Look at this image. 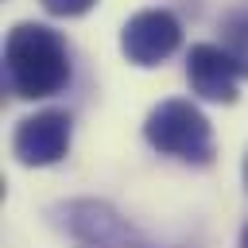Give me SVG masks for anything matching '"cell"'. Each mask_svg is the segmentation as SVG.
<instances>
[{"label": "cell", "instance_id": "cell-1", "mask_svg": "<svg viewBox=\"0 0 248 248\" xmlns=\"http://www.w3.org/2000/svg\"><path fill=\"white\" fill-rule=\"evenodd\" d=\"M4 81L19 101H43L70 85V46L54 27L16 23L4 39Z\"/></svg>", "mask_w": 248, "mask_h": 248}, {"label": "cell", "instance_id": "cell-2", "mask_svg": "<svg viewBox=\"0 0 248 248\" xmlns=\"http://www.w3.org/2000/svg\"><path fill=\"white\" fill-rule=\"evenodd\" d=\"M143 140L159 155H170L178 163H194V167L213 163V128L205 112L186 97L159 101L143 120Z\"/></svg>", "mask_w": 248, "mask_h": 248}, {"label": "cell", "instance_id": "cell-3", "mask_svg": "<svg viewBox=\"0 0 248 248\" xmlns=\"http://www.w3.org/2000/svg\"><path fill=\"white\" fill-rule=\"evenodd\" d=\"M54 225L78 240L81 248H155L147 244L108 202H93V198H74L50 209Z\"/></svg>", "mask_w": 248, "mask_h": 248}, {"label": "cell", "instance_id": "cell-4", "mask_svg": "<svg viewBox=\"0 0 248 248\" xmlns=\"http://www.w3.org/2000/svg\"><path fill=\"white\" fill-rule=\"evenodd\" d=\"M186 81L202 101L232 105L240 81H248V58L225 43H194L186 54Z\"/></svg>", "mask_w": 248, "mask_h": 248}, {"label": "cell", "instance_id": "cell-5", "mask_svg": "<svg viewBox=\"0 0 248 248\" xmlns=\"http://www.w3.org/2000/svg\"><path fill=\"white\" fill-rule=\"evenodd\" d=\"M74 136V120L62 108H43L35 116H23L12 132V155L23 167H54L66 159Z\"/></svg>", "mask_w": 248, "mask_h": 248}, {"label": "cell", "instance_id": "cell-6", "mask_svg": "<svg viewBox=\"0 0 248 248\" xmlns=\"http://www.w3.org/2000/svg\"><path fill=\"white\" fill-rule=\"evenodd\" d=\"M182 43V23L167 8H143L120 27V50L132 66H159Z\"/></svg>", "mask_w": 248, "mask_h": 248}, {"label": "cell", "instance_id": "cell-7", "mask_svg": "<svg viewBox=\"0 0 248 248\" xmlns=\"http://www.w3.org/2000/svg\"><path fill=\"white\" fill-rule=\"evenodd\" d=\"M221 31H225V46H232L236 54L248 58V8L244 12H229L225 23H221Z\"/></svg>", "mask_w": 248, "mask_h": 248}, {"label": "cell", "instance_id": "cell-8", "mask_svg": "<svg viewBox=\"0 0 248 248\" xmlns=\"http://www.w3.org/2000/svg\"><path fill=\"white\" fill-rule=\"evenodd\" d=\"M97 0H43V8L50 16H85Z\"/></svg>", "mask_w": 248, "mask_h": 248}, {"label": "cell", "instance_id": "cell-9", "mask_svg": "<svg viewBox=\"0 0 248 248\" xmlns=\"http://www.w3.org/2000/svg\"><path fill=\"white\" fill-rule=\"evenodd\" d=\"M240 248H248V225H244V232H240Z\"/></svg>", "mask_w": 248, "mask_h": 248}, {"label": "cell", "instance_id": "cell-10", "mask_svg": "<svg viewBox=\"0 0 248 248\" xmlns=\"http://www.w3.org/2000/svg\"><path fill=\"white\" fill-rule=\"evenodd\" d=\"M244 182H248V155H244Z\"/></svg>", "mask_w": 248, "mask_h": 248}]
</instances>
